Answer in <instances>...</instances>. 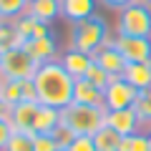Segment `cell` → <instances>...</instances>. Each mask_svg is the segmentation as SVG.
Listing matches in <instances>:
<instances>
[{"label": "cell", "mask_w": 151, "mask_h": 151, "mask_svg": "<svg viewBox=\"0 0 151 151\" xmlns=\"http://www.w3.org/2000/svg\"><path fill=\"white\" fill-rule=\"evenodd\" d=\"M0 83H3V78H0Z\"/></svg>", "instance_id": "cell-37"}, {"label": "cell", "mask_w": 151, "mask_h": 151, "mask_svg": "<svg viewBox=\"0 0 151 151\" xmlns=\"http://www.w3.org/2000/svg\"><path fill=\"white\" fill-rule=\"evenodd\" d=\"M93 60H96L111 78H121V76L126 73V65H129V60L124 58V53L113 45V35L108 38L106 45H101V48L93 53Z\"/></svg>", "instance_id": "cell-8"}, {"label": "cell", "mask_w": 151, "mask_h": 151, "mask_svg": "<svg viewBox=\"0 0 151 151\" xmlns=\"http://www.w3.org/2000/svg\"><path fill=\"white\" fill-rule=\"evenodd\" d=\"M10 136H13L10 121H8V119H0V151H5V146H8V141H10Z\"/></svg>", "instance_id": "cell-31"}, {"label": "cell", "mask_w": 151, "mask_h": 151, "mask_svg": "<svg viewBox=\"0 0 151 151\" xmlns=\"http://www.w3.org/2000/svg\"><path fill=\"white\" fill-rule=\"evenodd\" d=\"M149 151H151V131H149Z\"/></svg>", "instance_id": "cell-33"}, {"label": "cell", "mask_w": 151, "mask_h": 151, "mask_svg": "<svg viewBox=\"0 0 151 151\" xmlns=\"http://www.w3.org/2000/svg\"><path fill=\"white\" fill-rule=\"evenodd\" d=\"M73 103H86V106H103V88L93 86L86 78H78L73 88Z\"/></svg>", "instance_id": "cell-16"}, {"label": "cell", "mask_w": 151, "mask_h": 151, "mask_svg": "<svg viewBox=\"0 0 151 151\" xmlns=\"http://www.w3.org/2000/svg\"><path fill=\"white\" fill-rule=\"evenodd\" d=\"M40 103L38 101H20L18 106L10 108V121L13 131H23V134H33V124H35V111Z\"/></svg>", "instance_id": "cell-11"}, {"label": "cell", "mask_w": 151, "mask_h": 151, "mask_svg": "<svg viewBox=\"0 0 151 151\" xmlns=\"http://www.w3.org/2000/svg\"><path fill=\"white\" fill-rule=\"evenodd\" d=\"M8 116H10V106L0 98V119H8Z\"/></svg>", "instance_id": "cell-32"}, {"label": "cell", "mask_w": 151, "mask_h": 151, "mask_svg": "<svg viewBox=\"0 0 151 151\" xmlns=\"http://www.w3.org/2000/svg\"><path fill=\"white\" fill-rule=\"evenodd\" d=\"M58 151H68V149H58Z\"/></svg>", "instance_id": "cell-36"}, {"label": "cell", "mask_w": 151, "mask_h": 151, "mask_svg": "<svg viewBox=\"0 0 151 151\" xmlns=\"http://www.w3.org/2000/svg\"><path fill=\"white\" fill-rule=\"evenodd\" d=\"M5 151H35L33 146V134H23V131H13L10 141H8Z\"/></svg>", "instance_id": "cell-24"}, {"label": "cell", "mask_w": 151, "mask_h": 151, "mask_svg": "<svg viewBox=\"0 0 151 151\" xmlns=\"http://www.w3.org/2000/svg\"><path fill=\"white\" fill-rule=\"evenodd\" d=\"M86 81H91L93 86H98V88H103V91H106V86L111 83V76H108L106 70H103L101 65H98L96 60H93V63H91V68H88V73H86Z\"/></svg>", "instance_id": "cell-26"}, {"label": "cell", "mask_w": 151, "mask_h": 151, "mask_svg": "<svg viewBox=\"0 0 151 151\" xmlns=\"http://www.w3.org/2000/svg\"><path fill=\"white\" fill-rule=\"evenodd\" d=\"M139 93L141 91L134 88L124 76H121V78H111V83H108L106 91H103V106H106L108 111H113V108H134Z\"/></svg>", "instance_id": "cell-6"}, {"label": "cell", "mask_w": 151, "mask_h": 151, "mask_svg": "<svg viewBox=\"0 0 151 151\" xmlns=\"http://www.w3.org/2000/svg\"><path fill=\"white\" fill-rule=\"evenodd\" d=\"M96 10H98V0H60V18L68 20L70 25L96 15Z\"/></svg>", "instance_id": "cell-12"}, {"label": "cell", "mask_w": 151, "mask_h": 151, "mask_svg": "<svg viewBox=\"0 0 151 151\" xmlns=\"http://www.w3.org/2000/svg\"><path fill=\"white\" fill-rule=\"evenodd\" d=\"M58 60H60V65H63V68L73 76L76 81H78V78H86L88 68H91V63H93V55L81 53V50H76V48H68V50H63V53H60Z\"/></svg>", "instance_id": "cell-13"}, {"label": "cell", "mask_w": 151, "mask_h": 151, "mask_svg": "<svg viewBox=\"0 0 151 151\" xmlns=\"http://www.w3.org/2000/svg\"><path fill=\"white\" fill-rule=\"evenodd\" d=\"M136 3H144V0H98V5L108 8V10H116V13H121L124 8L136 5Z\"/></svg>", "instance_id": "cell-30"}, {"label": "cell", "mask_w": 151, "mask_h": 151, "mask_svg": "<svg viewBox=\"0 0 151 151\" xmlns=\"http://www.w3.org/2000/svg\"><path fill=\"white\" fill-rule=\"evenodd\" d=\"M50 136H53V141L58 144V149H68V146L73 144V139H76V134L68 129V126H63V124L55 126V129L50 131Z\"/></svg>", "instance_id": "cell-27"}, {"label": "cell", "mask_w": 151, "mask_h": 151, "mask_svg": "<svg viewBox=\"0 0 151 151\" xmlns=\"http://www.w3.org/2000/svg\"><path fill=\"white\" fill-rule=\"evenodd\" d=\"M93 141H96V149H98V151H119L124 136H121L119 131H113V129H108V126H103V129L93 136Z\"/></svg>", "instance_id": "cell-21"}, {"label": "cell", "mask_w": 151, "mask_h": 151, "mask_svg": "<svg viewBox=\"0 0 151 151\" xmlns=\"http://www.w3.org/2000/svg\"><path fill=\"white\" fill-rule=\"evenodd\" d=\"M15 48H23V38L18 33L15 23L0 20V50L8 53V50H15Z\"/></svg>", "instance_id": "cell-20"}, {"label": "cell", "mask_w": 151, "mask_h": 151, "mask_svg": "<svg viewBox=\"0 0 151 151\" xmlns=\"http://www.w3.org/2000/svg\"><path fill=\"white\" fill-rule=\"evenodd\" d=\"M108 38H111L108 23L98 13L91 15V18H86V20H81V23H73L70 25V48L81 50V53L93 55L101 45L108 43Z\"/></svg>", "instance_id": "cell-3"}, {"label": "cell", "mask_w": 151, "mask_h": 151, "mask_svg": "<svg viewBox=\"0 0 151 151\" xmlns=\"http://www.w3.org/2000/svg\"><path fill=\"white\" fill-rule=\"evenodd\" d=\"M33 83H35V91H38V103H43V106L65 108L73 103L76 78L60 65V60H50V63L38 65Z\"/></svg>", "instance_id": "cell-1"}, {"label": "cell", "mask_w": 151, "mask_h": 151, "mask_svg": "<svg viewBox=\"0 0 151 151\" xmlns=\"http://www.w3.org/2000/svg\"><path fill=\"white\" fill-rule=\"evenodd\" d=\"M113 45L124 53L129 63H151V38L119 35L113 33Z\"/></svg>", "instance_id": "cell-7"}, {"label": "cell", "mask_w": 151, "mask_h": 151, "mask_svg": "<svg viewBox=\"0 0 151 151\" xmlns=\"http://www.w3.org/2000/svg\"><path fill=\"white\" fill-rule=\"evenodd\" d=\"M60 126V108L53 106H38L35 111V124H33V134H50V131Z\"/></svg>", "instance_id": "cell-17"}, {"label": "cell", "mask_w": 151, "mask_h": 151, "mask_svg": "<svg viewBox=\"0 0 151 151\" xmlns=\"http://www.w3.org/2000/svg\"><path fill=\"white\" fill-rule=\"evenodd\" d=\"M28 10V0H0V20L13 23Z\"/></svg>", "instance_id": "cell-22"}, {"label": "cell", "mask_w": 151, "mask_h": 151, "mask_svg": "<svg viewBox=\"0 0 151 151\" xmlns=\"http://www.w3.org/2000/svg\"><path fill=\"white\" fill-rule=\"evenodd\" d=\"M23 91H25V81H13V78H3V83H0V98L8 103V106H18L20 101H25L23 98Z\"/></svg>", "instance_id": "cell-19"}, {"label": "cell", "mask_w": 151, "mask_h": 151, "mask_svg": "<svg viewBox=\"0 0 151 151\" xmlns=\"http://www.w3.org/2000/svg\"><path fill=\"white\" fill-rule=\"evenodd\" d=\"M124 78L139 91H146L151 88V63H129L126 65Z\"/></svg>", "instance_id": "cell-18"}, {"label": "cell", "mask_w": 151, "mask_h": 151, "mask_svg": "<svg viewBox=\"0 0 151 151\" xmlns=\"http://www.w3.org/2000/svg\"><path fill=\"white\" fill-rule=\"evenodd\" d=\"M106 126L113 131H119L121 136H131L141 131V121L136 116L134 108H113V111H106Z\"/></svg>", "instance_id": "cell-10"}, {"label": "cell", "mask_w": 151, "mask_h": 151, "mask_svg": "<svg viewBox=\"0 0 151 151\" xmlns=\"http://www.w3.org/2000/svg\"><path fill=\"white\" fill-rule=\"evenodd\" d=\"M0 68H3V50H0Z\"/></svg>", "instance_id": "cell-34"}, {"label": "cell", "mask_w": 151, "mask_h": 151, "mask_svg": "<svg viewBox=\"0 0 151 151\" xmlns=\"http://www.w3.org/2000/svg\"><path fill=\"white\" fill-rule=\"evenodd\" d=\"M106 106H86V103H70L60 108V124L68 126L76 136H96L106 126Z\"/></svg>", "instance_id": "cell-2"}, {"label": "cell", "mask_w": 151, "mask_h": 151, "mask_svg": "<svg viewBox=\"0 0 151 151\" xmlns=\"http://www.w3.org/2000/svg\"><path fill=\"white\" fill-rule=\"evenodd\" d=\"M33 146L35 151H58V144L50 134H33Z\"/></svg>", "instance_id": "cell-28"}, {"label": "cell", "mask_w": 151, "mask_h": 151, "mask_svg": "<svg viewBox=\"0 0 151 151\" xmlns=\"http://www.w3.org/2000/svg\"><path fill=\"white\" fill-rule=\"evenodd\" d=\"M38 70V63L30 58L25 48H15L3 53V68H0V78H13V81H30Z\"/></svg>", "instance_id": "cell-5"}, {"label": "cell", "mask_w": 151, "mask_h": 151, "mask_svg": "<svg viewBox=\"0 0 151 151\" xmlns=\"http://www.w3.org/2000/svg\"><path fill=\"white\" fill-rule=\"evenodd\" d=\"M23 48L30 53V58L35 60L38 65L43 63H50V60H58L60 58V50H58V40H55L53 33H48V35L43 38H35V40H28Z\"/></svg>", "instance_id": "cell-9"}, {"label": "cell", "mask_w": 151, "mask_h": 151, "mask_svg": "<svg viewBox=\"0 0 151 151\" xmlns=\"http://www.w3.org/2000/svg\"><path fill=\"white\" fill-rule=\"evenodd\" d=\"M119 151H149V134H141L139 131V134L124 136Z\"/></svg>", "instance_id": "cell-25"}, {"label": "cell", "mask_w": 151, "mask_h": 151, "mask_svg": "<svg viewBox=\"0 0 151 151\" xmlns=\"http://www.w3.org/2000/svg\"><path fill=\"white\" fill-rule=\"evenodd\" d=\"M25 13L33 15L35 20L50 25V23H55L60 18V0H30Z\"/></svg>", "instance_id": "cell-14"}, {"label": "cell", "mask_w": 151, "mask_h": 151, "mask_svg": "<svg viewBox=\"0 0 151 151\" xmlns=\"http://www.w3.org/2000/svg\"><path fill=\"white\" fill-rule=\"evenodd\" d=\"M144 3H146V5H151V0H144Z\"/></svg>", "instance_id": "cell-35"}, {"label": "cell", "mask_w": 151, "mask_h": 151, "mask_svg": "<svg viewBox=\"0 0 151 151\" xmlns=\"http://www.w3.org/2000/svg\"><path fill=\"white\" fill-rule=\"evenodd\" d=\"M68 151H98L93 136H76L73 144L68 146Z\"/></svg>", "instance_id": "cell-29"}, {"label": "cell", "mask_w": 151, "mask_h": 151, "mask_svg": "<svg viewBox=\"0 0 151 151\" xmlns=\"http://www.w3.org/2000/svg\"><path fill=\"white\" fill-rule=\"evenodd\" d=\"M13 23H15L18 33H20V38H23V45H25L28 40H35V38H43V35L50 33V28L45 25V23L35 20V18L28 15V13H23V15L18 18V20H13Z\"/></svg>", "instance_id": "cell-15"}, {"label": "cell", "mask_w": 151, "mask_h": 151, "mask_svg": "<svg viewBox=\"0 0 151 151\" xmlns=\"http://www.w3.org/2000/svg\"><path fill=\"white\" fill-rule=\"evenodd\" d=\"M28 3H30V0H28Z\"/></svg>", "instance_id": "cell-38"}, {"label": "cell", "mask_w": 151, "mask_h": 151, "mask_svg": "<svg viewBox=\"0 0 151 151\" xmlns=\"http://www.w3.org/2000/svg\"><path fill=\"white\" fill-rule=\"evenodd\" d=\"M116 33L119 35L151 38V5L136 3L131 8H124L116 18Z\"/></svg>", "instance_id": "cell-4"}, {"label": "cell", "mask_w": 151, "mask_h": 151, "mask_svg": "<svg viewBox=\"0 0 151 151\" xmlns=\"http://www.w3.org/2000/svg\"><path fill=\"white\" fill-rule=\"evenodd\" d=\"M134 111H136V116H139V121H141V126H151V88H146V91H141L139 93V98H136V103H134Z\"/></svg>", "instance_id": "cell-23"}]
</instances>
